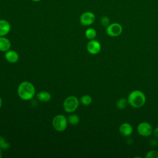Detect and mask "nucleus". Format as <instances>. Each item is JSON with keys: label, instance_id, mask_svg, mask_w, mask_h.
Instances as JSON below:
<instances>
[{"label": "nucleus", "instance_id": "nucleus-20", "mask_svg": "<svg viewBox=\"0 0 158 158\" xmlns=\"http://www.w3.org/2000/svg\"><path fill=\"white\" fill-rule=\"evenodd\" d=\"M101 23L104 27H107L110 24V19L107 16H103L101 19Z\"/></svg>", "mask_w": 158, "mask_h": 158}, {"label": "nucleus", "instance_id": "nucleus-2", "mask_svg": "<svg viewBox=\"0 0 158 158\" xmlns=\"http://www.w3.org/2000/svg\"><path fill=\"white\" fill-rule=\"evenodd\" d=\"M127 100L131 106L135 108H139L145 104L146 96L141 91L134 90L128 94Z\"/></svg>", "mask_w": 158, "mask_h": 158}, {"label": "nucleus", "instance_id": "nucleus-18", "mask_svg": "<svg viewBox=\"0 0 158 158\" xmlns=\"http://www.w3.org/2000/svg\"><path fill=\"white\" fill-rule=\"evenodd\" d=\"M80 102L85 106L89 105L92 102V98L90 96L85 94L80 98Z\"/></svg>", "mask_w": 158, "mask_h": 158}, {"label": "nucleus", "instance_id": "nucleus-12", "mask_svg": "<svg viewBox=\"0 0 158 158\" xmlns=\"http://www.w3.org/2000/svg\"><path fill=\"white\" fill-rule=\"evenodd\" d=\"M10 46L11 44L9 39L4 36H0V51L6 52L10 49Z\"/></svg>", "mask_w": 158, "mask_h": 158}, {"label": "nucleus", "instance_id": "nucleus-22", "mask_svg": "<svg viewBox=\"0 0 158 158\" xmlns=\"http://www.w3.org/2000/svg\"><path fill=\"white\" fill-rule=\"evenodd\" d=\"M2 99H1V98L0 97V109H1V106H2Z\"/></svg>", "mask_w": 158, "mask_h": 158}, {"label": "nucleus", "instance_id": "nucleus-8", "mask_svg": "<svg viewBox=\"0 0 158 158\" xmlns=\"http://www.w3.org/2000/svg\"><path fill=\"white\" fill-rule=\"evenodd\" d=\"M86 49L89 53L91 54H96L100 52L101 46L99 41L95 40H91L87 43Z\"/></svg>", "mask_w": 158, "mask_h": 158}, {"label": "nucleus", "instance_id": "nucleus-7", "mask_svg": "<svg viewBox=\"0 0 158 158\" xmlns=\"http://www.w3.org/2000/svg\"><path fill=\"white\" fill-rule=\"evenodd\" d=\"M95 15L91 12H85L80 17V22L84 26H88L93 24L95 21Z\"/></svg>", "mask_w": 158, "mask_h": 158}, {"label": "nucleus", "instance_id": "nucleus-1", "mask_svg": "<svg viewBox=\"0 0 158 158\" xmlns=\"http://www.w3.org/2000/svg\"><path fill=\"white\" fill-rule=\"evenodd\" d=\"M17 93L22 99L28 101L33 98L35 94V89L31 83L25 81L19 85Z\"/></svg>", "mask_w": 158, "mask_h": 158}, {"label": "nucleus", "instance_id": "nucleus-5", "mask_svg": "<svg viewBox=\"0 0 158 158\" xmlns=\"http://www.w3.org/2000/svg\"><path fill=\"white\" fill-rule=\"evenodd\" d=\"M123 31L122 26L117 22L110 23L106 27V33L112 37H116L119 36Z\"/></svg>", "mask_w": 158, "mask_h": 158}, {"label": "nucleus", "instance_id": "nucleus-23", "mask_svg": "<svg viewBox=\"0 0 158 158\" xmlns=\"http://www.w3.org/2000/svg\"><path fill=\"white\" fill-rule=\"evenodd\" d=\"M2 156V149L0 148V158Z\"/></svg>", "mask_w": 158, "mask_h": 158}, {"label": "nucleus", "instance_id": "nucleus-10", "mask_svg": "<svg viewBox=\"0 0 158 158\" xmlns=\"http://www.w3.org/2000/svg\"><path fill=\"white\" fill-rule=\"evenodd\" d=\"M4 57L6 60L10 63H15L19 59L18 53L13 50H9L6 51Z\"/></svg>", "mask_w": 158, "mask_h": 158}, {"label": "nucleus", "instance_id": "nucleus-4", "mask_svg": "<svg viewBox=\"0 0 158 158\" xmlns=\"http://www.w3.org/2000/svg\"><path fill=\"white\" fill-rule=\"evenodd\" d=\"M52 125L56 131H63L67 127V120L64 115H57L52 119Z\"/></svg>", "mask_w": 158, "mask_h": 158}, {"label": "nucleus", "instance_id": "nucleus-19", "mask_svg": "<svg viewBox=\"0 0 158 158\" xmlns=\"http://www.w3.org/2000/svg\"><path fill=\"white\" fill-rule=\"evenodd\" d=\"M146 158H158V151L151 150L148 151L146 155Z\"/></svg>", "mask_w": 158, "mask_h": 158}, {"label": "nucleus", "instance_id": "nucleus-21", "mask_svg": "<svg viewBox=\"0 0 158 158\" xmlns=\"http://www.w3.org/2000/svg\"><path fill=\"white\" fill-rule=\"evenodd\" d=\"M153 133H154V135L155 136V137H156L157 138H158V127H156V128L154 130Z\"/></svg>", "mask_w": 158, "mask_h": 158}, {"label": "nucleus", "instance_id": "nucleus-14", "mask_svg": "<svg viewBox=\"0 0 158 158\" xmlns=\"http://www.w3.org/2000/svg\"><path fill=\"white\" fill-rule=\"evenodd\" d=\"M85 36L89 40H93L96 36V31L93 28H88L85 33Z\"/></svg>", "mask_w": 158, "mask_h": 158}, {"label": "nucleus", "instance_id": "nucleus-13", "mask_svg": "<svg viewBox=\"0 0 158 158\" xmlns=\"http://www.w3.org/2000/svg\"><path fill=\"white\" fill-rule=\"evenodd\" d=\"M36 96L39 101L43 102H48L51 98V94L48 91H41L37 94Z\"/></svg>", "mask_w": 158, "mask_h": 158}, {"label": "nucleus", "instance_id": "nucleus-17", "mask_svg": "<svg viewBox=\"0 0 158 158\" xmlns=\"http://www.w3.org/2000/svg\"><path fill=\"white\" fill-rule=\"evenodd\" d=\"M10 147V144L4 137L0 136V148L2 150H7Z\"/></svg>", "mask_w": 158, "mask_h": 158}, {"label": "nucleus", "instance_id": "nucleus-15", "mask_svg": "<svg viewBox=\"0 0 158 158\" xmlns=\"http://www.w3.org/2000/svg\"><path fill=\"white\" fill-rule=\"evenodd\" d=\"M127 104H128L127 99H126V98H120L117 101L116 107H117V109H118L120 110H122V109H124L126 107Z\"/></svg>", "mask_w": 158, "mask_h": 158}, {"label": "nucleus", "instance_id": "nucleus-11", "mask_svg": "<svg viewBox=\"0 0 158 158\" xmlns=\"http://www.w3.org/2000/svg\"><path fill=\"white\" fill-rule=\"evenodd\" d=\"M10 30V25L6 20H0V36H4Z\"/></svg>", "mask_w": 158, "mask_h": 158}, {"label": "nucleus", "instance_id": "nucleus-3", "mask_svg": "<svg viewBox=\"0 0 158 158\" xmlns=\"http://www.w3.org/2000/svg\"><path fill=\"white\" fill-rule=\"evenodd\" d=\"M79 105L78 98L74 96L67 97L64 101L63 107L65 112L72 113L77 110Z\"/></svg>", "mask_w": 158, "mask_h": 158}, {"label": "nucleus", "instance_id": "nucleus-9", "mask_svg": "<svg viewBox=\"0 0 158 158\" xmlns=\"http://www.w3.org/2000/svg\"><path fill=\"white\" fill-rule=\"evenodd\" d=\"M133 129L132 126L128 123H123L119 127V131L122 136H129L133 133Z\"/></svg>", "mask_w": 158, "mask_h": 158}, {"label": "nucleus", "instance_id": "nucleus-6", "mask_svg": "<svg viewBox=\"0 0 158 158\" xmlns=\"http://www.w3.org/2000/svg\"><path fill=\"white\" fill-rule=\"evenodd\" d=\"M137 131L138 133L143 136H149L152 133L153 130L150 123L143 122L138 125Z\"/></svg>", "mask_w": 158, "mask_h": 158}, {"label": "nucleus", "instance_id": "nucleus-16", "mask_svg": "<svg viewBox=\"0 0 158 158\" xmlns=\"http://www.w3.org/2000/svg\"><path fill=\"white\" fill-rule=\"evenodd\" d=\"M69 122L73 125H76L79 123L80 118L76 114H70L68 117Z\"/></svg>", "mask_w": 158, "mask_h": 158}, {"label": "nucleus", "instance_id": "nucleus-24", "mask_svg": "<svg viewBox=\"0 0 158 158\" xmlns=\"http://www.w3.org/2000/svg\"><path fill=\"white\" fill-rule=\"evenodd\" d=\"M31 1H35V2H38V1H41V0H31Z\"/></svg>", "mask_w": 158, "mask_h": 158}]
</instances>
